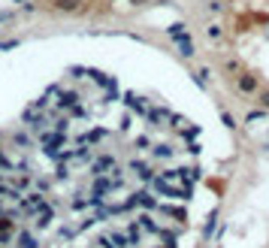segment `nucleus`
Segmentation results:
<instances>
[{
    "instance_id": "2",
    "label": "nucleus",
    "mask_w": 269,
    "mask_h": 248,
    "mask_svg": "<svg viewBox=\"0 0 269 248\" xmlns=\"http://www.w3.org/2000/svg\"><path fill=\"white\" fill-rule=\"evenodd\" d=\"M191 36L215 85L269 118V0H200Z\"/></svg>"
},
{
    "instance_id": "1",
    "label": "nucleus",
    "mask_w": 269,
    "mask_h": 248,
    "mask_svg": "<svg viewBox=\"0 0 269 248\" xmlns=\"http://www.w3.org/2000/svg\"><path fill=\"white\" fill-rule=\"evenodd\" d=\"M0 136V248H179L191 148L115 94L42 97Z\"/></svg>"
}]
</instances>
